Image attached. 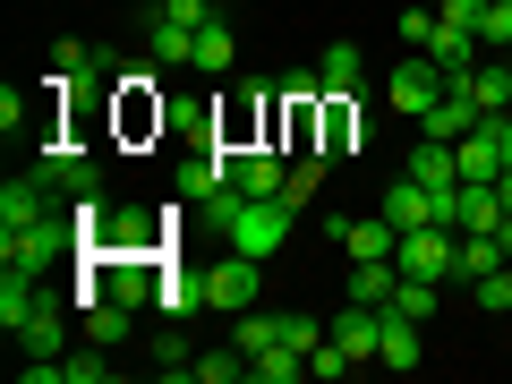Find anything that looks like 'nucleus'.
Instances as JSON below:
<instances>
[{
	"instance_id": "1",
	"label": "nucleus",
	"mask_w": 512,
	"mask_h": 384,
	"mask_svg": "<svg viewBox=\"0 0 512 384\" xmlns=\"http://www.w3.org/2000/svg\"><path fill=\"white\" fill-rule=\"evenodd\" d=\"M197 282H205V308H222V316H248V308H256V291H265V256H239V248H222L214 265H197Z\"/></svg>"
},
{
	"instance_id": "2",
	"label": "nucleus",
	"mask_w": 512,
	"mask_h": 384,
	"mask_svg": "<svg viewBox=\"0 0 512 384\" xmlns=\"http://www.w3.org/2000/svg\"><path fill=\"white\" fill-rule=\"evenodd\" d=\"M69 248H86L69 214H60V222L43 214V222H26V231H0V265H26V274H43V265H60Z\"/></svg>"
},
{
	"instance_id": "3",
	"label": "nucleus",
	"mask_w": 512,
	"mask_h": 384,
	"mask_svg": "<svg viewBox=\"0 0 512 384\" xmlns=\"http://www.w3.org/2000/svg\"><path fill=\"white\" fill-rule=\"evenodd\" d=\"M86 256H163V222H154L146 205H111L103 231L86 239Z\"/></svg>"
},
{
	"instance_id": "4",
	"label": "nucleus",
	"mask_w": 512,
	"mask_h": 384,
	"mask_svg": "<svg viewBox=\"0 0 512 384\" xmlns=\"http://www.w3.org/2000/svg\"><path fill=\"white\" fill-rule=\"evenodd\" d=\"M453 256H461V231H453V222H419V231H402L393 265H402V274H427V282H453Z\"/></svg>"
},
{
	"instance_id": "5",
	"label": "nucleus",
	"mask_w": 512,
	"mask_h": 384,
	"mask_svg": "<svg viewBox=\"0 0 512 384\" xmlns=\"http://www.w3.org/2000/svg\"><path fill=\"white\" fill-rule=\"evenodd\" d=\"M444 86H453V77H444L436 60H427V52H410L402 69L384 77V103H393V111H410V120H427V111H436V94H444Z\"/></svg>"
},
{
	"instance_id": "6",
	"label": "nucleus",
	"mask_w": 512,
	"mask_h": 384,
	"mask_svg": "<svg viewBox=\"0 0 512 384\" xmlns=\"http://www.w3.org/2000/svg\"><path fill=\"white\" fill-rule=\"evenodd\" d=\"M35 180H43V188H69V197H94L103 171H94V154L77 146V137H52V146L35 154Z\"/></svg>"
},
{
	"instance_id": "7",
	"label": "nucleus",
	"mask_w": 512,
	"mask_h": 384,
	"mask_svg": "<svg viewBox=\"0 0 512 384\" xmlns=\"http://www.w3.org/2000/svg\"><path fill=\"white\" fill-rule=\"evenodd\" d=\"M231 188H239V197H282V188H291V154H282V146H239Z\"/></svg>"
},
{
	"instance_id": "8",
	"label": "nucleus",
	"mask_w": 512,
	"mask_h": 384,
	"mask_svg": "<svg viewBox=\"0 0 512 384\" xmlns=\"http://www.w3.org/2000/svg\"><path fill=\"white\" fill-rule=\"evenodd\" d=\"M419 359H427L419 325H410L402 308H376V367H419Z\"/></svg>"
},
{
	"instance_id": "9",
	"label": "nucleus",
	"mask_w": 512,
	"mask_h": 384,
	"mask_svg": "<svg viewBox=\"0 0 512 384\" xmlns=\"http://www.w3.org/2000/svg\"><path fill=\"white\" fill-rule=\"evenodd\" d=\"M77 325H86V342H94V350H120V342H128V325H137V308H120V299L94 291V299H77Z\"/></svg>"
},
{
	"instance_id": "10",
	"label": "nucleus",
	"mask_w": 512,
	"mask_h": 384,
	"mask_svg": "<svg viewBox=\"0 0 512 384\" xmlns=\"http://www.w3.org/2000/svg\"><path fill=\"white\" fill-rule=\"evenodd\" d=\"M146 60H154V69H197V26L154 18V26H146Z\"/></svg>"
},
{
	"instance_id": "11",
	"label": "nucleus",
	"mask_w": 512,
	"mask_h": 384,
	"mask_svg": "<svg viewBox=\"0 0 512 384\" xmlns=\"http://www.w3.org/2000/svg\"><path fill=\"white\" fill-rule=\"evenodd\" d=\"M427 60H436V69H444V77L461 86V77H470L478 60H487V43H478L470 26H436V43H427Z\"/></svg>"
},
{
	"instance_id": "12",
	"label": "nucleus",
	"mask_w": 512,
	"mask_h": 384,
	"mask_svg": "<svg viewBox=\"0 0 512 384\" xmlns=\"http://www.w3.org/2000/svg\"><path fill=\"white\" fill-rule=\"evenodd\" d=\"M478 120H487V111H478V103H470L461 86H444V94H436V111H427V137H444V146H461V137H470Z\"/></svg>"
},
{
	"instance_id": "13",
	"label": "nucleus",
	"mask_w": 512,
	"mask_h": 384,
	"mask_svg": "<svg viewBox=\"0 0 512 384\" xmlns=\"http://www.w3.org/2000/svg\"><path fill=\"white\" fill-rule=\"evenodd\" d=\"M393 282H402V265H393V256H350V299H359V308H384V299H393Z\"/></svg>"
},
{
	"instance_id": "14",
	"label": "nucleus",
	"mask_w": 512,
	"mask_h": 384,
	"mask_svg": "<svg viewBox=\"0 0 512 384\" xmlns=\"http://www.w3.org/2000/svg\"><path fill=\"white\" fill-rule=\"evenodd\" d=\"M376 214L393 222V231H419V222H436V205H427V188H419V180L402 171V180L384 188V205H376Z\"/></svg>"
},
{
	"instance_id": "15",
	"label": "nucleus",
	"mask_w": 512,
	"mask_h": 384,
	"mask_svg": "<svg viewBox=\"0 0 512 384\" xmlns=\"http://www.w3.org/2000/svg\"><path fill=\"white\" fill-rule=\"evenodd\" d=\"M316 86H325V94H359V86H367L359 43H325V60H316Z\"/></svg>"
},
{
	"instance_id": "16",
	"label": "nucleus",
	"mask_w": 512,
	"mask_h": 384,
	"mask_svg": "<svg viewBox=\"0 0 512 384\" xmlns=\"http://www.w3.org/2000/svg\"><path fill=\"white\" fill-rule=\"evenodd\" d=\"M453 154H461V180H504V146H495V128H487V120H478Z\"/></svg>"
},
{
	"instance_id": "17",
	"label": "nucleus",
	"mask_w": 512,
	"mask_h": 384,
	"mask_svg": "<svg viewBox=\"0 0 512 384\" xmlns=\"http://www.w3.org/2000/svg\"><path fill=\"white\" fill-rule=\"evenodd\" d=\"M495 222H504L495 180H461V214H453V231H495Z\"/></svg>"
},
{
	"instance_id": "18",
	"label": "nucleus",
	"mask_w": 512,
	"mask_h": 384,
	"mask_svg": "<svg viewBox=\"0 0 512 384\" xmlns=\"http://www.w3.org/2000/svg\"><path fill=\"white\" fill-rule=\"evenodd\" d=\"M43 197H52L43 180H9V188H0V231H26V222H43Z\"/></svg>"
},
{
	"instance_id": "19",
	"label": "nucleus",
	"mask_w": 512,
	"mask_h": 384,
	"mask_svg": "<svg viewBox=\"0 0 512 384\" xmlns=\"http://www.w3.org/2000/svg\"><path fill=\"white\" fill-rule=\"evenodd\" d=\"M325 333H333V342H342V350H350V359H376V308H359V299H350V308H342V316H333V325H325Z\"/></svg>"
},
{
	"instance_id": "20",
	"label": "nucleus",
	"mask_w": 512,
	"mask_h": 384,
	"mask_svg": "<svg viewBox=\"0 0 512 384\" xmlns=\"http://www.w3.org/2000/svg\"><path fill=\"white\" fill-rule=\"evenodd\" d=\"M248 376H256V384H299V376H308V350H291V342H265V350L248 359Z\"/></svg>"
},
{
	"instance_id": "21",
	"label": "nucleus",
	"mask_w": 512,
	"mask_h": 384,
	"mask_svg": "<svg viewBox=\"0 0 512 384\" xmlns=\"http://www.w3.org/2000/svg\"><path fill=\"white\" fill-rule=\"evenodd\" d=\"M410 180H419V188H453L461 180V154L444 146V137H427V146L410 154Z\"/></svg>"
},
{
	"instance_id": "22",
	"label": "nucleus",
	"mask_w": 512,
	"mask_h": 384,
	"mask_svg": "<svg viewBox=\"0 0 512 384\" xmlns=\"http://www.w3.org/2000/svg\"><path fill=\"white\" fill-rule=\"evenodd\" d=\"M384 308H402L410 325H427V316H436V282H427V274H402V282H393V299H384Z\"/></svg>"
},
{
	"instance_id": "23",
	"label": "nucleus",
	"mask_w": 512,
	"mask_h": 384,
	"mask_svg": "<svg viewBox=\"0 0 512 384\" xmlns=\"http://www.w3.org/2000/svg\"><path fill=\"white\" fill-rule=\"evenodd\" d=\"M342 248H350V256H393V248H402V231H393L384 214H376V222L350 214V239H342Z\"/></svg>"
},
{
	"instance_id": "24",
	"label": "nucleus",
	"mask_w": 512,
	"mask_h": 384,
	"mask_svg": "<svg viewBox=\"0 0 512 384\" xmlns=\"http://www.w3.org/2000/svg\"><path fill=\"white\" fill-rule=\"evenodd\" d=\"M231 60H239L231 26H214V18H205V26H197V69H205V77H222V69H231Z\"/></svg>"
},
{
	"instance_id": "25",
	"label": "nucleus",
	"mask_w": 512,
	"mask_h": 384,
	"mask_svg": "<svg viewBox=\"0 0 512 384\" xmlns=\"http://www.w3.org/2000/svg\"><path fill=\"white\" fill-rule=\"evenodd\" d=\"M393 26H402V43H410V52H427V43H436V26H444V9H436V0H410V9H402Z\"/></svg>"
},
{
	"instance_id": "26",
	"label": "nucleus",
	"mask_w": 512,
	"mask_h": 384,
	"mask_svg": "<svg viewBox=\"0 0 512 384\" xmlns=\"http://www.w3.org/2000/svg\"><path fill=\"white\" fill-rule=\"evenodd\" d=\"M231 342H239V350H248V359H256V350H265V342H282V316H265V308L231 316Z\"/></svg>"
},
{
	"instance_id": "27",
	"label": "nucleus",
	"mask_w": 512,
	"mask_h": 384,
	"mask_svg": "<svg viewBox=\"0 0 512 384\" xmlns=\"http://www.w3.org/2000/svg\"><path fill=\"white\" fill-rule=\"evenodd\" d=\"M239 376H248V350H205V359H197V384H239Z\"/></svg>"
},
{
	"instance_id": "28",
	"label": "nucleus",
	"mask_w": 512,
	"mask_h": 384,
	"mask_svg": "<svg viewBox=\"0 0 512 384\" xmlns=\"http://www.w3.org/2000/svg\"><path fill=\"white\" fill-rule=\"evenodd\" d=\"M478 43H487V52H512V0H487V9H478Z\"/></svg>"
},
{
	"instance_id": "29",
	"label": "nucleus",
	"mask_w": 512,
	"mask_h": 384,
	"mask_svg": "<svg viewBox=\"0 0 512 384\" xmlns=\"http://www.w3.org/2000/svg\"><path fill=\"white\" fill-rule=\"evenodd\" d=\"M470 291H478V308H487V316H512V265H495V274H478Z\"/></svg>"
},
{
	"instance_id": "30",
	"label": "nucleus",
	"mask_w": 512,
	"mask_h": 384,
	"mask_svg": "<svg viewBox=\"0 0 512 384\" xmlns=\"http://www.w3.org/2000/svg\"><path fill=\"white\" fill-rule=\"evenodd\" d=\"M316 180H325V154H299V163H291V188H282V197L308 205V197H316Z\"/></svg>"
},
{
	"instance_id": "31",
	"label": "nucleus",
	"mask_w": 512,
	"mask_h": 384,
	"mask_svg": "<svg viewBox=\"0 0 512 384\" xmlns=\"http://www.w3.org/2000/svg\"><path fill=\"white\" fill-rule=\"evenodd\" d=\"M282 342H291V350H316V342H325V316L291 308V316H282Z\"/></svg>"
},
{
	"instance_id": "32",
	"label": "nucleus",
	"mask_w": 512,
	"mask_h": 384,
	"mask_svg": "<svg viewBox=\"0 0 512 384\" xmlns=\"http://www.w3.org/2000/svg\"><path fill=\"white\" fill-rule=\"evenodd\" d=\"M350 367H359V359H350V350L333 342V333H325V342L308 350V376H350Z\"/></svg>"
},
{
	"instance_id": "33",
	"label": "nucleus",
	"mask_w": 512,
	"mask_h": 384,
	"mask_svg": "<svg viewBox=\"0 0 512 384\" xmlns=\"http://www.w3.org/2000/svg\"><path fill=\"white\" fill-rule=\"evenodd\" d=\"M0 128H9V137H18V128H35V94H26V86L0 94Z\"/></svg>"
},
{
	"instance_id": "34",
	"label": "nucleus",
	"mask_w": 512,
	"mask_h": 384,
	"mask_svg": "<svg viewBox=\"0 0 512 384\" xmlns=\"http://www.w3.org/2000/svg\"><path fill=\"white\" fill-rule=\"evenodd\" d=\"M60 376H69V384H103L111 359H94V342H86V359H60Z\"/></svg>"
},
{
	"instance_id": "35",
	"label": "nucleus",
	"mask_w": 512,
	"mask_h": 384,
	"mask_svg": "<svg viewBox=\"0 0 512 384\" xmlns=\"http://www.w3.org/2000/svg\"><path fill=\"white\" fill-rule=\"evenodd\" d=\"M154 18H180V26H205V0H154Z\"/></svg>"
},
{
	"instance_id": "36",
	"label": "nucleus",
	"mask_w": 512,
	"mask_h": 384,
	"mask_svg": "<svg viewBox=\"0 0 512 384\" xmlns=\"http://www.w3.org/2000/svg\"><path fill=\"white\" fill-rule=\"evenodd\" d=\"M436 9H444V26H470L478 35V9H487V0H436Z\"/></svg>"
},
{
	"instance_id": "37",
	"label": "nucleus",
	"mask_w": 512,
	"mask_h": 384,
	"mask_svg": "<svg viewBox=\"0 0 512 384\" xmlns=\"http://www.w3.org/2000/svg\"><path fill=\"white\" fill-rule=\"evenodd\" d=\"M495 248H504V256H512V205H504V222H495Z\"/></svg>"
},
{
	"instance_id": "38",
	"label": "nucleus",
	"mask_w": 512,
	"mask_h": 384,
	"mask_svg": "<svg viewBox=\"0 0 512 384\" xmlns=\"http://www.w3.org/2000/svg\"><path fill=\"white\" fill-rule=\"evenodd\" d=\"M504 325H512V316H504Z\"/></svg>"
},
{
	"instance_id": "39",
	"label": "nucleus",
	"mask_w": 512,
	"mask_h": 384,
	"mask_svg": "<svg viewBox=\"0 0 512 384\" xmlns=\"http://www.w3.org/2000/svg\"><path fill=\"white\" fill-rule=\"evenodd\" d=\"M504 60H512V52H504Z\"/></svg>"
}]
</instances>
